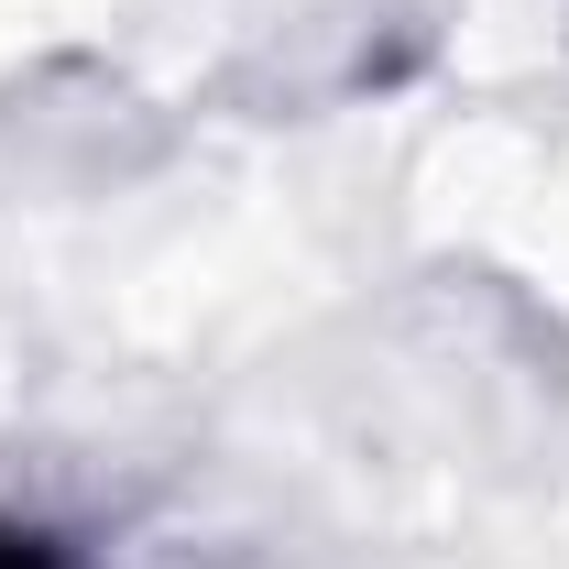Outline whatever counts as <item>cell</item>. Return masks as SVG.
Segmentation results:
<instances>
[{"mask_svg": "<svg viewBox=\"0 0 569 569\" xmlns=\"http://www.w3.org/2000/svg\"><path fill=\"white\" fill-rule=\"evenodd\" d=\"M0 569H67V559H56V537H33V526H0Z\"/></svg>", "mask_w": 569, "mask_h": 569, "instance_id": "cell-1", "label": "cell"}]
</instances>
